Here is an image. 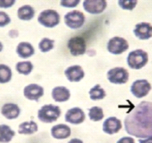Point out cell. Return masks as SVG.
<instances>
[{"label":"cell","instance_id":"cell-1","mask_svg":"<svg viewBox=\"0 0 152 143\" xmlns=\"http://www.w3.org/2000/svg\"><path fill=\"white\" fill-rule=\"evenodd\" d=\"M126 132L132 136H152V102L142 101L131 110L124 120Z\"/></svg>","mask_w":152,"mask_h":143},{"label":"cell","instance_id":"cell-2","mask_svg":"<svg viewBox=\"0 0 152 143\" xmlns=\"http://www.w3.org/2000/svg\"><path fill=\"white\" fill-rule=\"evenodd\" d=\"M149 61V56L146 51L142 49H137L130 51L127 57L128 66L131 69L140 70L145 66Z\"/></svg>","mask_w":152,"mask_h":143},{"label":"cell","instance_id":"cell-3","mask_svg":"<svg viewBox=\"0 0 152 143\" xmlns=\"http://www.w3.org/2000/svg\"><path fill=\"white\" fill-rule=\"evenodd\" d=\"M61 116V110L58 106L49 104L43 105L37 112V117L39 121L50 124L58 121Z\"/></svg>","mask_w":152,"mask_h":143},{"label":"cell","instance_id":"cell-4","mask_svg":"<svg viewBox=\"0 0 152 143\" xmlns=\"http://www.w3.org/2000/svg\"><path fill=\"white\" fill-rule=\"evenodd\" d=\"M37 21L46 28H53L60 23V15L54 9H45L38 15Z\"/></svg>","mask_w":152,"mask_h":143},{"label":"cell","instance_id":"cell-5","mask_svg":"<svg viewBox=\"0 0 152 143\" xmlns=\"http://www.w3.org/2000/svg\"><path fill=\"white\" fill-rule=\"evenodd\" d=\"M86 21V16L79 10H72L64 15V23L72 30H78L81 28Z\"/></svg>","mask_w":152,"mask_h":143},{"label":"cell","instance_id":"cell-6","mask_svg":"<svg viewBox=\"0 0 152 143\" xmlns=\"http://www.w3.org/2000/svg\"><path fill=\"white\" fill-rule=\"evenodd\" d=\"M107 80L113 84H124L129 81V73L124 67H114L110 69L107 74Z\"/></svg>","mask_w":152,"mask_h":143},{"label":"cell","instance_id":"cell-7","mask_svg":"<svg viewBox=\"0 0 152 143\" xmlns=\"http://www.w3.org/2000/svg\"><path fill=\"white\" fill-rule=\"evenodd\" d=\"M129 46L127 40L119 36H114L111 38L107 42V51L111 54L120 55L129 49Z\"/></svg>","mask_w":152,"mask_h":143},{"label":"cell","instance_id":"cell-8","mask_svg":"<svg viewBox=\"0 0 152 143\" xmlns=\"http://www.w3.org/2000/svg\"><path fill=\"white\" fill-rule=\"evenodd\" d=\"M151 90V84L146 79H139L132 83L130 92L137 99L145 97Z\"/></svg>","mask_w":152,"mask_h":143},{"label":"cell","instance_id":"cell-9","mask_svg":"<svg viewBox=\"0 0 152 143\" xmlns=\"http://www.w3.org/2000/svg\"><path fill=\"white\" fill-rule=\"evenodd\" d=\"M68 48L74 56L84 55L86 52V43L81 36H74L68 40Z\"/></svg>","mask_w":152,"mask_h":143},{"label":"cell","instance_id":"cell-10","mask_svg":"<svg viewBox=\"0 0 152 143\" xmlns=\"http://www.w3.org/2000/svg\"><path fill=\"white\" fill-rule=\"evenodd\" d=\"M107 5V3L105 0H85L83 2L84 9L91 14H102L106 9Z\"/></svg>","mask_w":152,"mask_h":143},{"label":"cell","instance_id":"cell-11","mask_svg":"<svg viewBox=\"0 0 152 143\" xmlns=\"http://www.w3.org/2000/svg\"><path fill=\"white\" fill-rule=\"evenodd\" d=\"M24 96L29 100H34L38 102L44 95V88L36 83H31L24 88Z\"/></svg>","mask_w":152,"mask_h":143},{"label":"cell","instance_id":"cell-12","mask_svg":"<svg viewBox=\"0 0 152 143\" xmlns=\"http://www.w3.org/2000/svg\"><path fill=\"white\" fill-rule=\"evenodd\" d=\"M85 120H86V114L79 107L72 108L66 112L65 121L69 124L80 125L83 123Z\"/></svg>","mask_w":152,"mask_h":143},{"label":"cell","instance_id":"cell-13","mask_svg":"<svg viewBox=\"0 0 152 143\" xmlns=\"http://www.w3.org/2000/svg\"><path fill=\"white\" fill-rule=\"evenodd\" d=\"M134 34L140 40H149L152 37V25L147 22L139 23L134 26Z\"/></svg>","mask_w":152,"mask_h":143},{"label":"cell","instance_id":"cell-14","mask_svg":"<svg viewBox=\"0 0 152 143\" xmlns=\"http://www.w3.org/2000/svg\"><path fill=\"white\" fill-rule=\"evenodd\" d=\"M122 128H123L122 121L114 116L109 117L107 120H105L102 125V131L108 135H113L119 132Z\"/></svg>","mask_w":152,"mask_h":143},{"label":"cell","instance_id":"cell-15","mask_svg":"<svg viewBox=\"0 0 152 143\" xmlns=\"http://www.w3.org/2000/svg\"><path fill=\"white\" fill-rule=\"evenodd\" d=\"M64 75L71 83L80 82L85 77V72L80 65H74L69 66L64 71Z\"/></svg>","mask_w":152,"mask_h":143},{"label":"cell","instance_id":"cell-16","mask_svg":"<svg viewBox=\"0 0 152 143\" xmlns=\"http://www.w3.org/2000/svg\"><path fill=\"white\" fill-rule=\"evenodd\" d=\"M1 114L7 120H15L20 115V109L19 105L14 103H7L2 106Z\"/></svg>","mask_w":152,"mask_h":143},{"label":"cell","instance_id":"cell-17","mask_svg":"<svg viewBox=\"0 0 152 143\" xmlns=\"http://www.w3.org/2000/svg\"><path fill=\"white\" fill-rule=\"evenodd\" d=\"M52 136L58 140H63L69 137L71 135V129L65 124H58L53 126L51 129Z\"/></svg>","mask_w":152,"mask_h":143},{"label":"cell","instance_id":"cell-18","mask_svg":"<svg viewBox=\"0 0 152 143\" xmlns=\"http://www.w3.org/2000/svg\"><path fill=\"white\" fill-rule=\"evenodd\" d=\"M52 97L56 102L58 103L66 102L70 98V91L66 87L58 86L52 90Z\"/></svg>","mask_w":152,"mask_h":143},{"label":"cell","instance_id":"cell-19","mask_svg":"<svg viewBox=\"0 0 152 143\" xmlns=\"http://www.w3.org/2000/svg\"><path fill=\"white\" fill-rule=\"evenodd\" d=\"M16 53L19 57L26 59L35 54V49L33 46L29 42H20L16 47Z\"/></svg>","mask_w":152,"mask_h":143},{"label":"cell","instance_id":"cell-20","mask_svg":"<svg viewBox=\"0 0 152 143\" xmlns=\"http://www.w3.org/2000/svg\"><path fill=\"white\" fill-rule=\"evenodd\" d=\"M37 131V124L33 121L22 122L18 128V133L20 135H32Z\"/></svg>","mask_w":152,"mask_h":143},{"label":"cell","instance_id":"cell-21","mask_svg":"<svg viewBox=\"0 0 152 143\" xmlns=\"http://www.w3.org/2000/svg\"><path fill=\"white\" fill-rule=\"evenodd\" d=\"M17 16L21 20H31L35 16V9L32 6L23 5L19 8L17 11Z\"/></svg>","mask_w":152,"mask_h":143},{"label":"cell","instance_id":"cell-22","mask_svg":"<svg viewBox=\"0 0 152 143\" xmlns=\"http://www.w3.org/2000/svg\"><path fill=\"white\" fill-rule=\"evenodd\" d=\"M15 132L5 124L0 125V143H9L15 137Z\"/></svg>","mask_w":152,"mask_h":143},{"label":"cell","instance_id":"cell-23","mask_svg":"<svg viewBox=\"0 0 152 143\" xmlns=\"http://www.w3.org/2000/svg\"><path fill=\"white\" fill-rule=\"evenodd\" d=\"M16 71L22 75H29L33 70V64L31 61H19L15 65Z\"/></svg>","mask_w":152,"mask_h":143},{"label":"cell","instance_id":"cell-24","mask_svg":"<svg viewBox=\"0 0 152 143\" xmlns=\"http://www.w3.org/2000/svg\"><path fill=\"white\" fill-rule=\"evenodd\" d=\"M89 94L91 100H101L103 99L107 95L105 90L101 87L100 84H96L91 88V90L89 91Z\"/></svg>","mask_w":152,"mask_h":143},{"label":"cell","instance_id":"cell-25","mask_svg":"<svg viewBox=\"0 0 152 143\" xmlns=\"http://www.w3.org/2000/svg\"><path fill=\"white\" fill-rule=\"evenodd\" d=\"M12 78L11 68L5 64H0V83H9Z\"/></svg>","mask_w":152,"mask_h":143},{"label":"cell","instance_id":"cell-26","mask_svg":"<svg viewBox=\"0 0 152 143\" xmlns=\"http://www.w3.org/2000/svg\"><path fill=\"white\" fill-rule=\"evenodd\" d=\"M89 118L92 121H100L104 118L103 110L101 107L93 106L89 110Z\"/></svg>","mask_w":152,"mask_h":143},{"label":"cell","instance_id":"cell-27","mask_svg":"<svg viewBox=\"0 0 152 143\" xmlns=\"http://www.w3.org/2000/svg\"><path fill=\"white\" fill-rule=\"evenodd\" d=\"M55 41L49 38H42L38 44V48L42 52H48L54 47Z\"/></svg>","mask_w":152,"mask_h":143},{"label":"cell","instance_id":"cell-28","mask_svg":"<svg viewBox=\"0 0 152 143\" xmlns=\"http://www.w3.org/2000/svg\"><path fill=\"white\" fill-rule=\"evenodd\" d=\"M118 4L123 9L125 10H133L137 5L138 1L137 0H118Z\"/></svg>","mask_w":152,"mask_h":143},{"label":"cell","instance_id":"cell-29","mask_svg":"<svg viewBox=\"0 0 152 143\" xmlns=\"http://www.w3.org/2000/svg\"><path fill=\"white\" fill-rule=\"evenodd\" d=\"M11 22V19L10 15L4 11H0V27H4L10 25Z\"/></svg>","mask_w":152,"mask_h":143},{"label":"cell","instance_id":"cell-30","mask_svg":"<svg viewBox=\"0 0 152 143\" xmlns=\"http://www.w3.org/2000/svg\"><path fill=\"white\" fill-rule=\"evenodd\" d=\"M80 0H62L60 5L65 8H75L80 4Z\"/></svg>","mask_w":152,"mask_h":143},{"label":"cell","instance_id":"cell-31","mask_svg":"<svg viewBox=\"0 0 152 143\" xmlns=\"http://www.w3.org/2000/svg\"><path fill=\"white\" fill-rule=\"evenodd\" d=\"M15 4V0H0V8L9 9Z\"/></svg>","mask_w":152,"mask_h":143},{"label":"cell","instance_id":"cell-32","mask_svg":"<svg viewBox=\"0 0 152 143\" xmlns=\"http://www.w3.org/2000/svg\"><path fill=\"white\" fill-rule=\"evenodd\" d=\"M117 143H135L134 139L130 136H124L120 138L119 140L117 142Z\"/></svg>","mask_w":152,"mask_h":143},{"label":"cell","instance_id":"cell-33","mask_svg":"<svg viewBox=\"0 0 152 143\" xmlns=\"http://www.w3.org/2000/svg\"><path fill=\"white\" fill-rule=\"evenodd\" d=\"M139 143H152V136H149L144 139H140Z\"/></svg>","mask_w":152,"mask_h":143},{"label":"cell","instance_id":"cell-34","mask_svg":"<svg viewBox=\"0 0 152 143\" xmlns=\"http://www.w3.org/2000/svg\"><path fill=\"white\" fill-rule=\"evenodd\" d=\"M68 143H84L83 141H81L80 139H78V138H73L71 139L70 141Z\"/></svg>","mask_w":152,"mask_h":143},{"label":"cell","instance_id":"cell-35","mask_svg":"<svg viewBox=\"0 0 152 143\" xmlns=\"http://www.w3.org/2000/svg\"><path fill=\"white\" fill-rule=\"evenodd\" d=\"M3 49H4V45H3V43L0 41V52L3 51Z\"/></svg>","mask_w":152,"mask_h":143}]
</instances>
